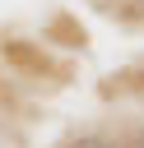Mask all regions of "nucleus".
I'll return each instance as SVG.
<instances>
[{"instance_id":"obj_3","label":"nucleus","mask_w":144,"mask_h":148,"mask_svg":"<svg viewBox=\"0 0 144 148\" xmlns=\"http://www.w3.org/2000/svg\"><path fill=\"white\" fill-rule=\"evenodd\" d=\"M130 148H144V130H139V134H135V139H130Z\"/></svg>"},{"instance_id":"obj_2","label":"nucleus","mask_w":144,"mask_h":148,"mask_svg":"<svg viewBox=\"0 0 144 148\" xmlns=\"http://www.w3.org/2000/svg\"><path fill=\"white\" fill-rule=\"evenodd\" d=\"M65 148H116V143H111V139H102V134H84V139L65 143Z\"/></svg>"},{"instance_id":"obj_1","label":"nucleus","mask_w":144,"mask_h":148,"mask_svg":"<svg viewBox=\"0 0 144 148\" xmlns=\"http://www.w3.org/2000/svg\"><path fill=\"white\" fill-rule=\"evenodd\" d=\"M5 56H9V60H19L23 69H33V74H46V69H51V65H46V56H37V51H33V46H23V42H9V46H5Z\"/></svg>"}]
</instances>
